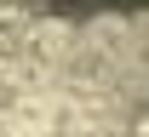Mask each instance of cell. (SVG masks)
Instances as JSON below:
<instances>
[{
    "label": "cell",
    "mask_w": 149,
    "mask_h": 137,
    "mask_svg": "<svg viewBox=\"0 0 149 137\" xmlns=\"http://www.w3.org/2000/svg\"><path fill=\"white\" fill-rule=\"evenodd\" d=\"M52 17H103V12H143L149 0H35Z\"/></svg>",
    "instance_id": "6da1fadb"
}]
</instances>
